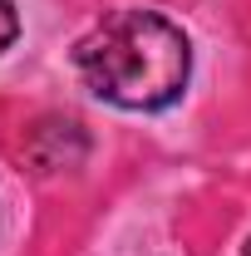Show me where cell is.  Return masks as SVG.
I'll return each mask as SVG.
<instances>
[{
  "label": "cell",
  "mask_w": 251,
  "mask_h": 256,
  "mask_svg": "<svg viewBox=\"0 0 251 256\" xmlns=\"http://www.w3.org/2000/svg\"><path fill=\"white\" fill-rule=\"evenodd\" d=\"M74 69L94 98L153 114L182 98L192 44L158 10H114L74 44Z\"/></svg>",
  "instance_id": "1"
},
{
  "label": "cell",
  "mask_w": 251,
  "mask_h": 256,
  "mask_svg": "<svg viewBox=\"0 0 251 256\" xmlns=\"http://www.w3.org/2000/svg\"><path fill=\"white\" fill-rule=\"evenodd\" d=\"M20 34V15H15V5L10 0H0V54L10 50V40Z\"/></svg>",
  "instance_id": "2"
},
{
  "label": "cell",
  "mask_w": 251,
  "mask_h": 256,
  "mask_svg": "<svg viewBox=\"0 0 251 256\" xmlns=\"http://www.w3.org/2000/svg\"><path fill=\"white\" fill-rule=\"evenodd\" d=\"M242 256H251V236H246V246H242Z\"/></svg>",
  "instance_id": "3"
}]
</instances>
